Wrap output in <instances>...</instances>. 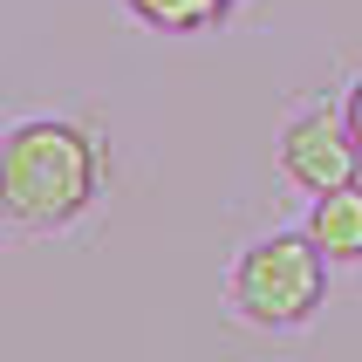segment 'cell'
<instances>
[{
    "mask_svg": "<svg viewBox=\"0 0 362 362\" xmlns=\"http://www.w3.org/2000/svg\"><path fill=\"white\" fill-rule=\"evenodd\" d=\"M110 178V144L89 117H21L0 130V226L55 240L82 226Z\"/></svg>",
    "mask_w": 362,
    "mask_h": 362,
    "instance_id": "obj_1",
    "label": "cell"
},
{
    "mask_svg": "<svg viewBox=\"0 0 362 362\" xmlns=\"http://www.w3.org/2000/svg\"><path fill=\"white\" fill-rule=\"evenodd\" d=\"M328 301V253L308 240V226H281L240 246V260L226 267V315L260 335H294L322 315Z\"/></svg>",
    "mask_w": 362,
    "mask_h": 362,
    "instance_id": "obj_2",
    "label": "cell"
},
{
    "mask_svg": "<svg viewBox=\"0 0 362 362\" xmlns=\"http://www.w3.org/2000/svg\"><path fill=\"white\" fill-rule=\"evenodd\" d=\"M274 164H281V178L294 185V192H335V185L362 178V144L356 130H349V110L342 103H301L294 117L281 123V137H274Z\"/></svg>",
    "mask_w": 362,
    "mask_h": 362,
    "instance_id": "obj_3",
    "label": "cell"
},
{
    "mask_svg": "<svg viewBox=\"0 0 362 362\" xmlns=\"http://www.w3.org/2000/svg\"><path fill=\"white\" fill-rule=\"evenodd\" d=\"M308 240L328 253V267H362V178L308 199Z\"/></svg>",
    "mask_w": 362,
    "mask_h": 362,
    "instance_id": "obj_4",
    "label": "cell"
},
{
    "mask_svg": "<svg viewBox=\"0 0 362 362\" xmlns=\"http://www.w3.org/2000/svg\"><path fill=\"white\" fill-rule=\"evenodd\" d=\"M123 14L151 35H212L240 14V0H123Z\"/></svg>",
    "mask_w": 362,
    "mask_h": 362,
    "instance_id": "obj_5",
    "label": "cell"
},
{
    "mask_svg": "<svg viewBox=\"0 0 362 362\" xmlns=\"http://www.w3.org/2000/svg\"><path fill=\"white\" fill-rule=\"evenodd\" d=\"M342 110H349V130H356V144H362V76L342 89Z\"/></svg>",
    "mask_w": 362,
    "mask_h": 362,
    "instance_id": "obj_6",
    "label": "cell"
}]
</instances>
